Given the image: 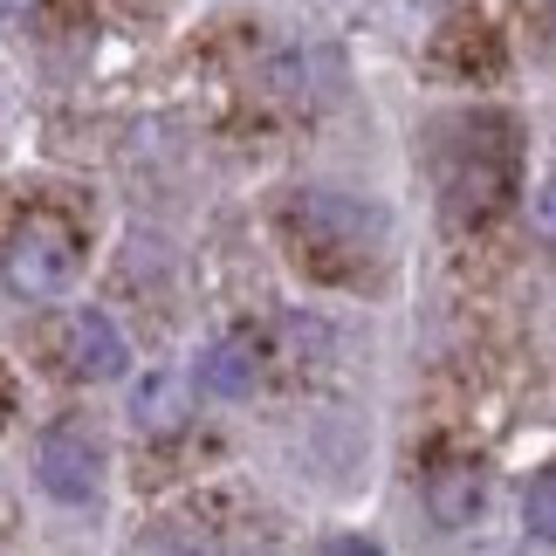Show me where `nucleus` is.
Masks as SVG:
<instances>
[{
	"label": "nucleus",
	"mask_w": 556,
	"mask_h": 556,
	"mask_svg": "<svg viewBox=\"0 0 556 556\" xmlns=\"http://www.w3.org/2000/svg\"><path fill=\"white\" fill-rule=\"evenodd\" d=\"M337 556H384L371 536H344V543H337Z\"/></svg>",
	"instance_id": "obj_10"
},
{
	"label": "nucleus",
	"mask_w": 556,
	"mask_h": 556,
	"mask_svg": "<svg viewBox=\"0 0 556 556\" xmlns=\"http://www.w3.org/2000/svg\"><path fill=\"white\" fill-rule=\"evenodd\" d=\"M481 502H488V488H481V467H467V460H446L433 481H426V508H433V522L440 529H467L481 516Z\"/></svg>",
	"instance_id": "obj_7"
},
{
	"label": "nucleus",
	"mask_w": 556,
	"mask_h": 556,
	"mask_svg": "<svg viewBox=\"0 0 556 556\" xmlns=\"http://www.w3.org/2000/svg\"><path fill=\"white\" fill-rule=\"evenodd\" d=\"M144 556H220V549H213V536H200V529H159V536L144 543Z\"/></svg>",
	"instance_id": "obj_9"
},
{
	"label": "nucleus",
	"mask_w": 556,
	"mask_h": 556,
	"mask_svg": "<svg viewBox=\"0 0 556 556\" xmlns=\"http://www.w3.org/2000/svg\"><path fill=\"white\" fill-rule=\"evenodd\" d=\"M186 419H192V378H179V371H144L131 384V426H138L144 440L179 433Z\"/></svg>",
	"instance_id": "obj_6"
},
{
	"label": "nucleus",
	"mask_w": 556,
	"mask_h": 556,
	"mask_svg": "<svg viewBox=\"0 0 556 556\" xmlns=\"http://www.w3.org/2000/svg\"><path fill=\"white\" fill-rule=\"evenodd\" d=\"M35 0H0V28H14V21H28Z\"/></svg>",
	"instance_id": "obj_11"
},
{
	"label": "nucleus",
	"mask_w": 556,
	"mask_h": 556,
	"mask_svg": "<svg viewBox=\"0 0 556 556\" xmlns=\"http://www.w3.org/2000/svg\"><path fill=\"white\" fill-rule=\"evenodd\" d=\"M62 365H70V378L111 384V378H124V365H131V344H124V330L103 309H76L70 324H62Z\"/></svg>",
	"instance_id": "obj_4"
},
{
	"label": "nucleus",
	"mask_w": 556,
	"mask_h": 556,
	"mask_svg": "<svg viewBox=\"0 0 556 556\" xmlns=\"http://www.w3.org/2000/svg\"><path fill=\"white\" fill-rule=\"evenodd\" d=\"M35 481H41V495L62 502V508H90L103 495V446L90 426H49L35 446Z\"/></svg>",
	"instance_id": "obj_3"
},
{
	"label": "nucleus",
	"mask_w": 556,
	"mask_h": 556,
	"mask_svg": "<svg viewBox=\"0 0 556 556\" xmlns=\"http://www.w3.org/2000/svg\"><path fill=\"white\" fill-rule=\"evenodd\" d=\"M76 268H83V248H76V233L55 227V220L21 227L8 241V254H0V282H8V295H21V303H55V295H70Z\"/></svg>",
	"instance_id": "obj_2"
},
{
	"label": "nucleus",
	"mask_w": 556,
	"mask_h": 556,
	"mask_svg": "<svg viewBox=\"0 0 556 556\" xmlns=\"http://www.w3.org/2000/svg\"><path fill=\"white\" fill-rule=\"evenodd\" d=\"M192 384H200V392H213V399H248L254 384H262V337L233 330V337H220V344H206Z\"/></svg>",
	"instance_id": "obj_5"
},
{
	"label": "nucleus",
	"mask_w": 556,
	"mask_h": 556,
	"mask_svg": "<svg viewBox=\"0 0 556 556\" xmlns=\"http://www.w3.org/2000/svg\"><path fill=\"white\" fill-rule=\"evenodd\" d=\"M467 138L440 144V186L454 213H495L508 192H516V138H508V117H460Z\"/></svg>",
	"instance_id": "obj_1"
},
{
	"label": "nucleus",
	"mask_w": 556,
	"mask_h": 556,
	"mask_svg": "<svg viewBox=\"0 0 556 556\" xmlns=\"http://www.w3.org/2000/svg\"><path fill=\"white\" fill-rule=\"evenodd\" d=\"M522 522H529V536H536V543H556V467H543V475L529 481Z\"/></svg>",
	"instance_id": "obj_8"
},
{
	"label": "nucleus",
	"mask_w": 556,
	"mask_h": 556,
	"mask_svg": "<svg viewBox=\"0 0 556 556\" xmlns=\"http://www.w3.org/2000/svg\"><path fill=\"white\" fill-rule=\"evenodd\" d=\"M536 213H543V227H556V179L543 186V200H536Z\"/></svg>",
	"instance_id": "obj_12"
}]
</instances>
